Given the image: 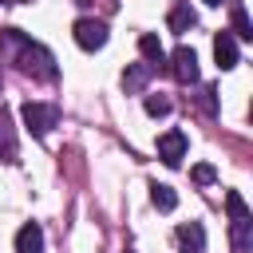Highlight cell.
<instances>
[{"instance_id":"6da1fadb","label":"cell","mask_w":253,"mask_h":253,"mask_svg":"<svg viewBox=\"0 0 253 253\" xmlns=\"http://www.w3.org/2000/svg\"><path fill=\"white\" fill-rule=\"evenodd\" d=\"M4 43L8 47H16L20 55H16V63H20V71H28V75H40V79H55V59L40 47V43H32V40H24L16 28L12 32H4Z\"/></svg>"},{"instance_id":"7a4b0ae2","label":"cell","mask_w":253,"mask_h":253,"mask_svg":"<svg viewBox=\"0 0 253 253\" xmlns=\"http://www.w3.org/2000/svg\"><path fill=\"white\" fill-rule=\"evenodd\" d=\"M225 210H229V241H233L237 253H245L253 245V213H249V206L237 190L225 194Z\"/></svg>"},{"instance_id":"3957f363","label":"cell","mask_w":253,"mask_h":253,"mask_svg":"<svg viewBox=\"0 0 253 253\" xmlns=\"http://www.w3.org/2000/svg\"><path fill=\"white\" fill-rule=\"evenodd\" d=\"M20 119H24V126H28L36 138H43V134L59 123V107H55V103H24V107H20Z\"/></svg>"},{"instance_id":"277c9868","label":"cell","mask_w":253,"mask_h":253,"mask_svg":"<svg viewBox=\"0 0 253 253\" xmlns=\"http://www.w3.org/2000/svg\"><path fill=\"white\" fill-rule=\"evenodd\" d=\"M75 43L83 47V51H99L103 43H107V24L103 20H91V16H83V20H75Z\"/></svg>"},{"instance_id":"5b68a950","label":"cell","mask_w":253,"mask_h":253,"mask_svg":"<svg viewBox=\"0 0 253 253\" xmlns=\"http://www.w3.org/2000/svg\"><path fill=\"white\" fill-rule=\"evenodd\" d=\"M170 71H174V79L178 83H198V55H194V47H174V55H170Z\"/></svg>"},{"instance_id":"8992f818","label":"cell","mask_w":253,"mask_h":253,"mask_svg":"<svg viewBox=\"0 0 253 253\" xmlns=\"http://www.w3.org/2000/svg\"><path fill=\"white\" fill-rule=\"evenodd\" d=\"M186 134L182 130H166L162 138H158V158L166 162V166H182V158H186Z\"/></svg>"},{"instance_id":"52a82bcc","label":"cell","mask_w":253,"mask_h":253,"mask_svg":"<svg viewBox=\"0 0 253 253\" xmlns=\"http://www.w3.org/2000/svg\"><path fill=\"white\" fill-rule=\"evenodd\" d=\"M174 241H178L182 253H202V249H206V229H202L198 221H182V225L174 229Z\"/></svg>"},{"instance_id":"ba28073f","label":"cell","mask_w":253,"mask_h":253,"mask_svg":"<svg viewBox=\"0 0 253 253\" xmlns=\"http://www.w3.org/2000/svg\"><path fill=\"white\" fill-rule=\"evenodd\" d=\"M213 59H217V67H221V71L237 67V40H233L229 32L213 36Z\"/></svg>"},{"instance_id":"9c48e42d","label":"cell","mask_w":253,"mask_h":253,"mask_svg":"<svg viewBox=\"0 0 253 253\" xmlns=\"http://www.w3.org/2000/svg\"><path fill=\"white\" fill-rule=\"evenodd\" d=\"M150 75H154L150 63H130V67L123 71V91H126V95H138V91L150 83Z\"/></svg>"},{"instance_id":"30bf717a","label":"cell","mask_w":253,"mask_h":253,"mask_svg":"<svg viewBox=\"0 0 253 253\" xmlns=\"http://www.w3.org/2000/svg\"><path fill=\"white\" fill-rule=\"evenodd\" d=\"M16 253H43V229H40L36 221L20 225V233H16Z\"/></svg>"},{"instance_id":"8fae6325","label":"cell","mask_w":253,"mask_h":253,"mask_svg":"<svg viewBox=\"0 0 253 253\" xmlns=\"http://www.w3.org/2000/svg\"><path fill=\"white\" fill-rule=\"evenodd\" d=\"M138 51L146 55V63H150L154 71H158V67H162V59H166V51H162V43H158V36H154V32H142V36H138Z\"/></svg>"},{"instance_id":"7c38bea8","label":"cell","mask_w":253,"mask_h":253,"mask_svg":"<svg viewBox=\"0 0 253 253\" xmlns=\"http://www.w3.org/2000/svg\"><path fill=\"white\" fill-rule=\"evenodd\" d=\"M194 24H198L194 8H190L186 0H178V4H174V12H170V32H178V36H182V32H190Z\"/></svg>"},{"instance_id":"4fadbf2b","label":"cell","mask_w":253,"mask_h":253,"mask_svg":"<svg viewBox=\"0 0 253 253\" xmlns=\"http://www.w3.org/2000/svg\"><path fill=\"white\" fill-rule=\"evenodd\" d=\"M150 202H154V206H158L162 213H170V210L178 206V194H174L170 186H162V182H154V186H150Z\"/></svg>"},{"instance_id":"5bb4252c","label":"cell","mask_w":253,"mask_h":253,"mask_svg":"<svg viewBox=\"0 0 253 253\" xmlns=\"http://www.w3.org/2000/svg\"><path fill=\"white\" fill-rule=\"evenodd\" d=\"M0 158L16 162V142H12V130H8V111L4 107H0Z\"/></svg>"},{"instance_id":"9a60e30c","label":"cell","mask_w":253,"mask_h":253,"mask_svg":"<svg viewBox=\"0 0 253 253\" xmlns=\"http://www.w3.org/2000/svg\"><path fill=\"white\" fill-rule=\"evenodd\" d=\"M233 36H237V40H253V24H249V16H245L241 4L233 8Z\"/></svg>"},{"instance_id":"2e32d148","label":"cell","mask_w":253,"mask_h":253,"mask_svg":"<svg viewBox=\"0 0 253 253\" xmlns=\"http://www.w3.org/2000/svg\"><path fill=\"white\" fill-rule=\"evenodd\" d=\"M166 111H170V99H166V95H146V115L158 119V115H166Z\"/></svg>"},{"instance_id":"e0dca14e","label":"cell","mask_w":253,"mask_h":253,"mask_svg":"<svg viewBox=\"0 0 253 253\" xmlns=\"http://www.w3.org/2000/svg\"><path fill=\"white\" fill-rule=\"evenodd\" d=\"M194 182H202V186H206V182H213V166H206V162H202V166H194Z\"/></svg>"},{"instance_id":"ac0fdd59","label":"cell","mask_w":253,"mask_h":253,"mask_svg":"<svg viewBox=\"0 0 253 253\" xmlns=\"http://www.w3.org/2000/svg\"><path fill=\"white\" fill-rule=\"evenodd\" d=\"M206 4H221V0H206Z\"/></svg>"},{"instance_id":"d6986e66","label":"cell","mask_w":253,"mask_h":253,"mask_svg":"<svg viewBox=\"0 0 253 253\" xmlns=\"http://www.w3.org/2000/svg\"><path fill=\"white\" fill-rule=\"evenodd\" d=\"M126 253H134V249H126Z\"/></svg>"}]
</instances>
